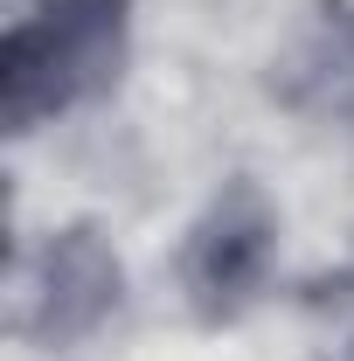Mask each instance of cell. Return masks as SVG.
I'll list each match as a JSON object with an SVG mask.
<instances>
[{
    "mask_svg": "<svg viewBox=\"0 0 354 361\" xmlns=\"http://www.w3.org/2000/svg\"><path fill=\"white\" fill-rule=\"evenodd\" d=\"M264 264V216L250 229H236V216L222 209L216 223L202 229V243H195V292L202 299H236L250 278Z\"/></svg>",
    "mask_w": 354,
    "mask_h": 361,
    "instance_id": "obj_3",
    "label": "cell"
},
{
    "mask_svg": "<svg viewBox=\"0 0 354 361\" xmlns=\"http://www.w3.org/2000/svg\"><path fill=\"white\" fill-rule=\"evenodd\" d=\"M111 299H118V264L90 236H63L49 250V313H56V326L63 334L70 326H90Z\"/></svg>",
    "mask_w": 354,
    "mask_h": 361,
    "instance_id": "obj_2",
    "label": "cell"
},
{
    "mask_svg": "<svg viewBox=\"0 0 354 361\" xmlns=\"http://www.w3.org/2000/svg\"><path fill=\"white\" fill-rule=\"evenodd\" d=\"M348 361H354V348H348Z\"/></svg>",
    "mask_w": 354,
    "mask_h": 361,
    "instance_id": "obj_4",
    "label": "cell"
},
{
    "mask_svg": "<svg viewBox=\"0 0 354 361\" xmlns=\"http://www.w3.org/2000/svg\"><path fill=\"white\" fill-rule=\"evenodd\" d=\"M111 56H118V0H49L42 14L14 28V56H7L14 118L28 126L49 104H70L84 84L104 77Z\"/></svg>",
    "mask_w": 354,
    "mask_h": 361,
    "instance_id": "obj_1",
    "label": "cell"
}]
</instances>
